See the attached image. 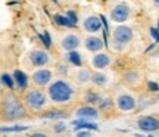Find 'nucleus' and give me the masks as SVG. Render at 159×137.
Masks as SVG:
<instances>
[{"instance_id": "nucleus-1", "label": "nucleus", "mask_w": 159, "mask_h": 137, "mask_svg": "<svg viewBox=\"0 0 159 137\" xmlns=\"http://www.w3.org/2000/svg\"><path fill=\"white\" fill-rule=\"evenodd\" d=\"M47 94L55 109H71L80 100V94L83 89H80L74 80L68 75H59L47 86Z\"/></svg>"}, {"instance_id": "nucleus-2", "label": "nucleus", "mask_w": 159, "mask_h": 137, "mask_svg": "<svg viewBox=\"0 0 159 137\" xmlns=\"http://www.w3.org/2000/svg\"><path fill=\"white\" fill-rule=\"evenodd\" d=\"M111 102L115 112L122 115L136 114L140 108V97L137 94V90L121 84L119 81L111 90Z\"/></svg>"}, {"instance_id": "nucleus-3", "label": "nucleus", "mask_w": 159, "mask_h": 137, "mask_svg": "<svg viewBox=\"0 0 159 137\" xmlns=\"http://www.w3.org/2000/svg\"><path fill=\"white\" fill-rule=\"evenodd\" d=\"M21 97L30 115H41L53 108L47 90L43 87H35L30 84L21 91Z\"/></svg>"}, {"instance_id": "nucleus-4", "label": "nucleus", "mask_w": 159, "mask_h": 137, "mask_svg": "<svg viewBox=\"0 0 159 137\" xmlns=\"http://www.w3.org/2000/svg\"><path fill=\"white\" fill-rule=\"evenodd\" d=\"M137 37L134 27L128 24H112L109 41H111V50L115 55H122L131 49Z\"/></svg>"}, {"instance_id": "nucleus-5", "label": "nucleus", "mask_w": 159, "mask_h": 137, "mask_svg": "<svg viewBox=\"0 0 159 137\" xmlns=\"http://www.w3.org/2000/svg\"><path fill=\"white\" fill-rule=\"evenodd\" d=\"M28 111L22 102L21 94L16 91L7 90L2 94V121L3 122H15L28 116Z\"/></svg>"}, {"instance_id": "nucleus-6", "label": "nucleus", "mask_w": 159, "mask_h": 137, "mask_svg": "<svg viewBox=\"0 0 159 137\" xmlns=\"http://www.w3.org/2000/svg\"><path fill=\"white\" fill-rule=\"evenodd\" d=\"M55 65V57L44 47H33L28 52H25V55L21 59V66L28 74L30 71L41 66H52Z\"/></svg>"}, {"instance_id": "nucleus-7", "label": "nucleus", "mask_w": 159, "mask_h": 137, "mask_svg": "<svg viewBox=\"0 0 159 137\" xmlns=\"http://www.w3.org/2000/svg\"><path fill=\"white\" fill-rule=\"evenodd\" d=\"M55 46L56 50L62 55L77 52L83 47V33L78 30L69 28L55 33Z\"/></svg>"}, {"instance_id": "nucleus-8", "label": "nucleus", "mask_w": 159, "mask_h": 137, "mask_svg": "<svg viewBox=\"0 0 159 137\" xmlns=\"http://www.w3.org/2000/svg\"><path fill=\"white\" fill-rule=\"evenodd\" d=\"M133 15V6L125 0H115L106 12V18L111 24H128L131 22Z\"/></svg>"}, {"instance_id": "nucleus-9", "label": "nucleus", "mask_w": 159, "mask_h": 137, "mask_svg": "<svg viewBox=\"0 0 159 137\" xmlns=\"http://www.w3.org/2000/svg\"><path fill=\"white\" fill-rule=\"evenodd\" d=\"M85 63L93 71H109L115 63V53L106 50V49L100 52H94V53H87Z\"/></svg>"}, {"instance_id": "nucleus-10", "label": "nucleus", "mask_w": 159, "mask_h": 137, "mask_svg": "<svg viewBox=\"0 0 159 137\" xmlns=\"http://www.w3.org/2000/svg\"><path fill=\"white\" fill-rule=\"evenodd\" d=\"M78 28L83 34H102L103 22L94 12L81 11L78 15Z\"/></svg>"}, {"instance_id": "nucleus-11", "label": "nucleus", "mask_w": 159, "mask_h": 137, "mask_svg": "<svg viewBox=\"0 0 159 137\" xmlns=\"http://www.w3.org/2000/svg\"><path fill=\"white\" fill-rule=\"evenodd\" d=\"M68 77H71L74 83L80 89H83V90H89L91 89L93 86V69L84 63V65H74V66H71L68 69V72H66Z\"/></svg>"}, {"instance_id": "nucleus-12", "label": "nucleus", "mask_w": 159, "mask_h": 137, "mask_svg": "<svg viewBox=\"0 0 159 137\" xmlns=\"http://www.w3.org/2000/svg\"><path fill=\"white\" fill-rule=\"evenodd\" d=\"M56 75L57 74L55 71V68H53V65L52 66H41V68L33 69V71L28 72V84L47 89V86L55 80Z\"/></svg>"}, {"instance_id": "nucleus-13", "label": "nucleus", "mask_w": 159, "mask_h": 137, "mask_svg": "<svg viewBox=\"0 0 159 137\" xmlns=\"http://www.w3.org/2000/svg\"><path fill=\"white\" fill-rule=\"evenodd\" d=\"M134 127L146 133L159 131V115L155 114H140L134 118Z\"/></svg>"}, {"instance_id": "nucleus-14", "label": "nucleus", "mask_w": 159, "mask_h": 137, "mask_svg": "<svg viewBox=\"0 0 159 137\" xmlns=\"http://www.w3.org/2000/svg\"><path fill=\"white\" fill-rule=\"evenodd\" d=\"M119 83L124 84V86L130 87V89H140L144 83V75H143L142 69L139 68H130V69H125L124 72L121 74L119 77Z\"/></svg>"}, {"instance_id": "nucleus-15", "label": "nucleus", "mask_w": 159, "mask_h": 137, "mask_svg": "<svg viewBox=\"0 0 159 137\" xmlns=\"http://www.w3.org/2000/svg\"><path fill=\"white\" fill-rule=\"evenodd\" d=\"M109 71H93V86H91V89H97V90L102 91L112 90L116 84H115V78H112Z\"/></svg>"}, {"instance_id": "nucleus-16", "label": "nucleus", "mask_w": 159, "mask_h": 137, "mask_svg": "<svg viewBox=\"0 0 159 137\" xmlns=\"http://www.w3.org/2000/svg\"><path fill=\"white\" fill-rule=\"evenodd\" d=\"M85 53H94L105 49V41L100 34H83V47Z\"/></svg>"}, {"instance_id": "nucleus-17", "label": "nucleus", "mask_w": 159, "mask_h": 137, "mask_svg": "<svg viewBox=\"0 0 159 137\" xmlns=\"http://www.w3.org/2000/svg\"><path fill=\"white\" fill-rule=\"evenodd\" d=\"M74 115L78 118H84V120H99L102 116L100 109L93 106L90 103H77L74 109Z\"/></svg>"}, {"instance_id": "nucleus-18", "label": "nucleus", "mask_w": 159, "mask_h": 137, "mask_svg": "<svg viewBox=\"0 0 159 137\" xmlns=\"http://www.w3.org/2000/svg\"><path fill=\"white\" fill-rule=\"evenodd\" d=\"M146 6H148L149 11L159 15V0H146Z\"/></svg>"}, {"instance_id": "nucleus-19", "label": "nucleus", "mask_w": 159, "mask_h": 137, "mask_svg": "<svg viewBox=\"0 0 159 137\" xmlns=\"http://www.w3.org/2000/svg\"><path fill=\"white\" fill-rule=\"evenodd\" d=\"M156 102L159 103V90H158V93H156Z\"/></svg>"}]
</instances>
